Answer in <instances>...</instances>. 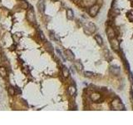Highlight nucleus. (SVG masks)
I'll return each instance as SVG.
<instances>
[{
	"label": "nucleus",
	"mask_w": 133,
	"mask_h": 125,
	"mask_svg": "<svg viewBox=\"0 0 133 125\" xmlns=\"http://www.w3.org/2000/svg\"><path fill=\"white\" fill-rule=\"evenodd\" d=\"M27 19L31 23H36V17L33 8H30L27 12Z\"/></svg>",
	"instance_id": "nucleus-1"
},
{
	"label": "nucleus",
	"mask_w": 133,
	"mask_h": 125,
	"mask_svg": "<svg viewBox=\"0 0 133 125\" xmlns=\"http://www.w3.org/2000/svg\"><path fill=\"white\" fill-rule=\"evenodd\" d=\"M96 31V26L93 24L92 23H87L84 26V32L87 34H91Z\"/></svg>",
	"instance_id": "nucleus-2"
},
{
	"label": "nucleus",
	"mask_w": 133,
	"mask_h": 125,
	"mask_svg": "<svg viewBox=\"0 0 133 125\" xmlns=\"http://www.w3.org/2000/svg\"><path fill=\"white\" fill-rule=\"evenodd\" d=\"M98 10H99V6L98 5H92L90 8V14L91 17H95L97 14Z\"/></svg>",
	"instance_id": "nucleus-3"
},
{
	"label": "nucleus",
	"mask_w": 133,
	"mask_h": 125,
	"mask_svg": "<svg viewBox=\"0 0 133 125\" xmlns=\"http://www.w3.org/2000/svg\"><path fill=\"white\" fill-rule=\"evenodd\" d=\"M65 56L68 60H74V58H75V55L70 49L65 50Z\"/></svg>",
	"instance_id": "nucleus-4"
},
{
	"label": "nucleus",
	"mask_w": 133,
	"mask_h": 125,
	"mask_svg": "<svg viewBox=\"0 0 133 125\" xmlns=\"http://www.w3.org/2000/svg\"><path fill=\"white\" fill-rule=\"evenodd\" d=\"M111 46H112V49L116 50V51L119 50V43L117 39H112V40L111 41Z\"/></svg>",
	"instance_id": "nucleus-5"
},
{
	"label": "nucleus",
	"mask_w": 133,
	"mask_h": 125,
	"mask_svg": "<svg viewBox=\"0 0 133 125\" xmlns=\"http://www.w3.org/2000/svg\"><path fill=\"white\" fill-rule=\"evenodd\" d=\"M100 98H101V95H100L99 93H92L91 95V100H92L93 102H97V101H98L100 99Z\"/></svg>",
	"instance_id": "nucleus-6"
},
{
	"label": "nucleus",
	"mask_w": 133,
	"mask_h": 125,
	"mask_svg": "<svg viewBox=\"0 0 133 125\" xmlns=\"http://www.w3.org/2000/svg\"><path fill=\"white\" fill-rule=\"evenodd\" d=\"M0 76L3 78L7 77V69L4 67H0Z\"/></svg>",
	"instance_id": "nucleus-7"
},
{
	"label": "nucleus",
	"mask_w": 133,
	"mask_h": 125,
	"mask_svg": "<svg viewBox=\"0 0 133 125\" xmlns=\"http://www.w3.org/2000/svg\"><path fill=\"white\" fill-rule=\"evenodd\" d=\"M106 34H107L109 38H113L115 37V32H114V30H113L112 28H107V30H106Z\"/></svg>",
	"instance_id": "nucleus-8"
},
{
	"label": "nucleus",
	"mask_w": 133,
	"mask_h": 125,
	"mask_svg": "<svg viewBox=\"0 0 133 125\" xmlns=\"http://www.w3.org/2000/svg\"><path fill=\"white\" fill-rule=\"evenodd\" d=\"M96 0H83V3L85 6H88V7H91L92 5H94Z\"/></svg>",
	"instance_id": "nucleus-9"
},
{
	"label": "nucleus",
	"mask_w": 133,
	"mask_h": 125,
	"mask_svg": "<svg viewBox=\"0 0 133 125\" xmlns=\"http://www.w3.org/2000/svg\"><path fill=\"white\" fill-rule=\"evenodd\" d=\"M67 18L68 19H73L74 18V14L73 11L72 9H67Z\"/></svg>",
	"instance_id": "nucleus-10"
},
{
	"label": "nucleus",
	"mask_w": 133,
	"mask_h": 125,
	"mask_svg": "<svg viewBox=\"0 0 133 125\" xmlns=\"http://www.w3.org/2000/svg\"><path fill=\"white\" fill-rule=\"evenodd\" d=\"M76 92H77V89L74 86H70L68 88V93L71 96H73L76 93Z\"/></svg>",
	"instance_id": "nucleus-11"
},
{
	"label": "nucleus",
	"mask_w": 133,
	"mask_h": 125,
	"mask_svg": "<svg viewBox=\"0 0 133 125\" xmlns=\"http://www.w3.org/2000/svg\"><path fill=\"white\" fill-rule=\"evenodd\" d=\"M45 48H46V49H47V51H48V52L53 51V48L50 43H45Z\"/></svg>",
	"instance_id": "nucleus-12"
},
{
	"label": "nucleus",
	"mask_w": 133,
	"mask_h": 125,
	"mask_svg": "<svg viewBox=\"0 0 133 125\" xmlns=\"http://www.w3.org/2000/svg\"><path fill=\"white\" fill-rule=\"evenodd\" d=\"M95 39L97 40V42L98 43V44H99V45H102V42H103V40H102V37L100 36L99 34L96 35V36H95Z\"/></svg>",
	"instance_id": "nucleus-13"
},
{
	"label": "nucleus",
	"mask_w": 133,
	"mask_h": 125,
	"mask_svg": "<svg viewBox=\"0 0 133 125\" xmlns=\"http://www.w3.org/2000/svg\"><path fill=\"white\" fill-rule=\"evenodd\" d=\"M62 73H63V76H64L65 78H67V77L69 76V70H68V69L66 68V67H63Z\"/></svg>",
	"instance_id": "nucleus-14"
},
{
	"label": "nucleus",
	"mask_w": 133,
	"mask_h": 125,
	"mask_svg": "<svg viewBox=\"0 0 133 125\" xmlns=\"http://www.w3.org/2000/svg\"><path fill=\"white\" fill-rule=\"evenodd\" d=\"M75 66H76V68H77L78 70H79V71H81V70L83 69V66H82V63H80V62H76L75 63Z\"/></svg>",
	"instance_id": "nucleus-15"
},
{
	"label": "nucleus",
	"mask_w": 133,
	"mask_h": 125,
	"mask_svg": "<svg viewBox=\"0 0 133 125\" xmlns=\"http://www.w3.org/2000/svg\"><path fill=\"white\" fill-rule=\"evenodd\" d=\"M38 8L40 12H43V11H44V5H43V2H40V3H38Z\"/></svg>",
	"instance_id": "nucleus-16"
},
{
	"label": "nucleus",
	"mask_w": 133,
	"mask_h": 125,
	"mask_svg": "<svg viewBox=\"0 0 133 125\" xmlns=\"http://www.w3.org/2000/svg\"><path fill=\"white\" fill-rule=\"evenodd\" d=\"M38 36H39V38H40L41 40H43V41H44L45 40V36H44V34H43V33L42 31H40L39 30L38 31Z\"/></svg>",
	"instance_id": "nucleus-17"
},
{
	"label": "nucleus",
	"mask_w": 133,
	"mask_h": 125,
	"mask_svg": "<svg viewBox=\"0 0 133 125\" xmlns=\"http://www.w3.org/2000/svg\"><path fill=\"white\" fill-rule=\"evenodd\" d=\"M8 93H10V95H14L15 94V88L10 87L9 89H8Z\"/></svg>",
	"instance_id": "nucleus-18"
},
{
	"label": "nucleus",
	"mask_w": 133,
	"mask_h": 125,
	"mask_svg": "<svg viewBox=\"0 0 133 125\" xmlns=\"http://www.w3.org/2000/svg\"><path fill=\"white\" fill-rule=\"evenodd\" d=\"M20 93H22V91L20 90V89L15 88V94H20Z\"/></svg>",
	"instance_id": "nucleus-19"
},
{
	"label": "nucleus",
	"mask_w": 133,
	"mask_h": 125,
	"mask_svg": "<svg viewBox=\"0 0 133 125\" xmlns=\"http://www.w3.org/2000/svg\"><path fill=\"white\" fill-rule=\"evenodd\" d=\"M84 74L88 77H91L92 75V73H91V72H84Z\"/></svg>",
	"instance_id": "nucleus-20"
},
{
	"label": "nucleus",
	"mask_w": 133,
	"mask_h": 125,
	"mask_svg": "<svg viewBox=\"0 0 133 125\" xmlns=\"http://www.w3.org/2000/svg\"><path fill=\"white\" fill-rule=\"evenodd\" d=\"M0 1H1V0H0Z\"/></svg>",
	"instance_id": "nucleus-21"
}]
</instances>
